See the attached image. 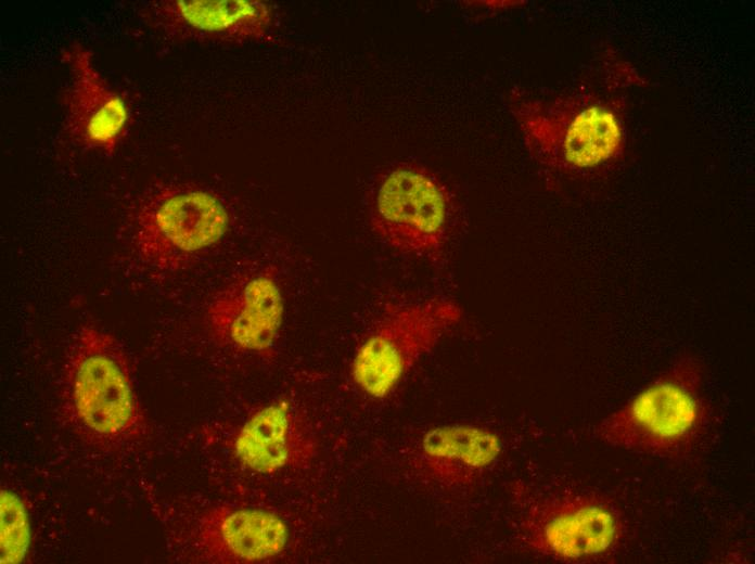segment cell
I'll list each match as a JSON object with an SVG mask.
<instances>
[{"label":"cell","mask_w":755,"mask_h":564,"mask_svg":"<svg viewBox=\"0 0 755 564\" xmlns=\"http://www.w3.org/2000/svg\"><path fill=\"white\" fill-rule=\"evenodd\" d=\"M704 366L693 356L676 360L596 426L604 444L662 458L688 453L704 436L711 408L703 392Z\"/></svg>","instance_id":"obj_1"},{"label":"cell","mask_w":755,"mask_h":564,"mask_svg":"<svg viewBox=\"0 0 755 564\" xmlns=\"http://www.w3.org/2000/svg\"><path fill=\"white\" fill-rule=\"evenodd\" d=\"M63 405L82 433L101 444L124 443L143 430L128 359L113 335L94 325L76 333L64 369Z\"/></svg>","instance_id":"obj_2"},{"label":"cell","mask_w":755,"mask_h":564,"mask_svg":"<svg viewBox=\"0 0 755 564\" xmlns=\"http://www.w3.org/2000/svg\"><path fill=\"white\" fill-rule=\"evenodd\" d=\"M461 317L460 306L445 298L395 307L357 348L350 364L353 382L370 398L387 397Z\"/></svg>","instance_id":"obj_3"},{"label":"cell","mask_w":755,"mask_h":564,"mask_svg":"<svg viewBox=\"0 0 755 564\" xmlns=\"http://www.w3.org/2000/svg\"><path fill=\"white\" fill-rule=\"evenodd\" d=\"M624 531L617 509L589 493H559L534 500L524 510L520 536L527 549L565 563L610 555Z\"/></svg>","instance_id":"obj_4"},{"label":"cell","mask_w":755,"mask_h":564,"mask_svg":"<svg viewBox=\"0 0 755 564\" xmlns=\"http://www.w3.org/2000/svg\"><path fill=\"white\" fill-rule=\"evenodd\" d=\"M451 204L447 188L433 172L420 166L402 165L382 178L371 222L389 246L436 259L449 239Z\"/></svg>","instance_id":"obj_5"},{"label":"cell","mask_w":755,"mask_h":564,"mask_svg":"<svg viewBox=\"0 0 755 564\" xmlns=\"http://www.w3.org/2000/svg\"><path fill=\"white\" fill-rule=\"evenodd\" d=\"M133 241L144 261L175 269L215 245L226 234L229 215L221 201L203 190L167 189L140 204Z\"/></svg>","instance_id":"obj_6"},{"label":"cell","mask_w":755,"mask_h":564,"mask_svg":"<svg viewBox=\"0 0 755 564\" xmlns=\"http://www.w3.org/2000/svg\"><path fill=\"white\" fill-rule=\"evenodd\" d=\"M213 337L223 346L265 354L276 344L284 319V298L276 277L258 271L218 292L206 312Z\"/></svg>","instance_id":"obj_7"},{"label":"cell","mask_w":755,"mask_h":564,"mask_svg":"<svg viewBox=\"0 0 755 564\" xmlns=\"http://www.w3.org/2000/svg\"><path fill=\"white\" fill-rule=\"evenodd\" d=\"M65 60L72 77L65 97L67 131L85 149L112 153L128 125L127 104L99 73L90 50L75 43Z\"/></svg>","instance_id":"obj_8"},{"label":"cell","mask_w":755,"mask_h":564,"mask_svg":"<svg viewBox=\"0 0 755 564\" xmlns=\"http://www.w3.org/2000/svg\"><path fill=\"white\" fill-rule=\"evenodd\" d=\"M287 524L278 514L256 508H219L208 513L197 530L203 556L218 563H259L286 548Z\"/></svg>","instance_id":"obj_9"},{"label":"cell","mask_w":755,"mask_h":564,"mask_svg":"<svg viewBox=\"0 0 755 564\" xmlns=\"http://www.w3.org/2000/svg\"><path fill=\"white\" fill-rule=\"evenodd\" d=\"M233 450L249 471L273 474L306 462L315 444L299 413L283 399L258 409L244 422Z\"/></svg>","instance_id":"obj_10"},{"label":"cell","mask_w":755,"mask_h":564,"mask_svg":"<svg viewBox=\"0 0 755 564\" xmlns=\"http://www.w3.org/2000/svg\"><path fill=\"white\" fill-rule=\"evenodd\" d=\"M501 449L499 436L486 427L468 423L439 425L420 438L418 466L436 484L464 486L490 469Z\"/></svg>","instance_id":"obj_11"},{"label":"cell","mask_w":755,"mask_h":564,"mask_svg":"<svg viewBox=\"0 0 755 564\" xmlns=\"http://www.w3.org/2000/svg\"><path fill=\"white\" fill-rule=\"evenodd\" d=\"M144 16L167 34L185 31L221 38H241L257 31L267 8L247 0H176L151 2Z\"/></svg>","instance_id":"obj_12"},{"label":"cell","mask_w":755,"mask_h":564,"mask_svg":"<svg viewBox=\"0 0 755 564\" xmlns=\"http://www.w3.org/2000/svg\"><path fill=\"white\" fill-rule=\"evenodd\" d=\"M560 137L554 161L571 169L594 168L614 157L622 144L618 119L597 105L577 113Z\"/></svg>","instance_id":"obj_13"},{"label":"cell","mask_w":755,"mask_h":564,"mask_svg":"<svg viewBox=\"0 0 755 564\" xmlns=\"http://www.w3.org/2000/svg\"><path fill=\"white\" fill-rule=\"evenodd\" d=\"M1 563L22 562L30 543V525L22 499L9 489L0 493Z\"/></svg>","instance_id":"obj_14"}]
</instances>
